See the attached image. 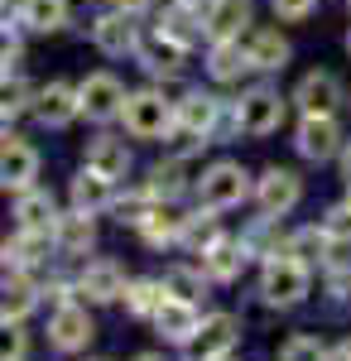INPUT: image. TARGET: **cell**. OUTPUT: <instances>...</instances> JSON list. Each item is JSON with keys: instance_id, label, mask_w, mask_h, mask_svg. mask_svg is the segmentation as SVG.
<instances>
[{"instance_id": "obj_45", "label": "cell", "mask_w": 351, "mask_h": 361, "mask_svg": "<svg viewBox=\"0 0 351 361\" xmlns=\"http://www.w3.org/2000/svg\"><path fill=\"white\" fill-rule=\"evenodd\" d=\"M347 54H351V29H347Z\"/></svg>"}, {"instance_id": "obj_24", "label": "cell", "mask_w": 351, "mask_h": 361, "mask_svg": "<svg viewBox=\"0 0 351 361\" xmlns=\"http://www.w3.org/2000/svg\"><path fill=\"white\" fill-rule=\"evenodd\" d=\"M87 169L106 173L111 183L125 178V173H130V149H125V140L121 135H97L92 145H87Z\"/></svg>"}, {"instance_id": "obj_8", "label": "cell", "mask_w": 351, "mask_h": 361, "mask_svg": "<svg viewBox=\"0 0 351 361\" xmlns=\"http://www.w3.org/2000/svg\"><path fill=\"white\" fill-rule=\"evenodd\" d=\"M29 116H34L39 126H49V130H68V126L82 116V92L73 82L54 78V82H44L39 92H34V111Z\"/></svg>"}, {"instance_id": "obj_4", "label": "cell", "mask_w": 351, "mask_h": 361, "mask_svg": "<svg viewBox=\"0 0 351 361\" xmlns=\"http://www.w3.org/2000/svg\"><path fill=\"white\" fill-rule=\"evenodd\" d=\"M78 92H82V116L97 121V126L121 121L125 116V102H130V92H125V82L116 73H87L78 82Z\"/></svg>"}, {"instance_id": "obj_41", "label": "cell", "mask_w": 351, "mask_h": 361, "mask_svg": "<svg viewBox=\"0 0 351 361\" xmlns=\"http://www.w3.org/2000/svg\"><path fill=\"white\" fill-rule=\"evenodd\" d=\"M337 159H342V178H347V183H351V140H347V145H342V154H337Z\"/></svg>"}, {"instance_id": "obj_22", "label": "cell", "mask_w": 351, "mask_h": 361, "mask_svg": "<svg viewBox=\"0 0 351 361\" xmlns=\"http://www.w3.org/2000/svg\"><path fill=\"white\" fill-rule=\"evenodd\" d=\"M183 226H188V217L173 202H149V212L140 222V236L149 246H173V241H183Z\"/></svg>"}, {"instance_id": "obj_21", "label": "cell", "mask_w": 351, "mask_h": 361, "mask_svg": "<svg viewBox=\"0 0 351 361\" xmlns=\"http://www.w3.org/2000/svg\"><path fill=\"white\" fill-rule=\"evenodd\" d=\"M154 328H159L168 342H183V347H188L192 337H197V328H202V318H197V308H192L188 299H173V294H168L159 304V313H154Z\"/></svg>"}, {"instance_id": "obj_38", "label": "cell", "mask_w": 351, "mask_h": 361, "mask_svg": "<svg viewBox=\"0 0 351 361\" xmlns=\"http://www.w3.org/2000/svg\"><path fill=\"white\" fill-rule=\"evenodd\" d=\"M270 10H274L279 25H303V20L318 10V0H270Z\"/></svg>"}, {"instance_id": "obj_18", "label": "cell", "mask_w": 351, "mask_h": 361, "mask_svg": "<svg viewBox=\"0 0 351 361\" xmlns=\"http://www.w3.org/2000/svg\"><path fill=\"white\" fill-rule=\"evenodd\" d=\"M68 197H73V207L78 212H106V207H116V183H111L106 173H97V169L82 164V173L73 178V188H68Z\"/></svg>"}, {"instance_id": "obj_19", "label": "cell", "mask_w": 351, "mask_h": 361, "mask_svg": "<svg viewBox=\"0 0 351 361\" xmlns=\"http://www.w3.org/2000/svg\"><path fill=\"white\" fill-rule=\"evenodd\" d=\"M78 294H87L92 304H111V299H125V275L116 260H92L78 279Z\"/></svg>"}, {"instance_id": "obj_33", "label": "cell", "mask_w": 351, "mask_h": 361, "mask_svg": "<svg viewBox=\"0 0 351 361\" xmlns=\"http://www.w3.org/2000/svg\"><path fill=\"white\" fill-rule=\"evenodd\" d=\"M34 299H39V289L25 275H10L5 279V323H20L29 308H34Z\"/></svg>"}, {"instance_id": "obj_43", "label": "cell", "mask_w": 351, "mask_h": 361, "mask_svg": "<svg viewBox=\"0 0 351 361\" xmlns=\"http://www.w3.org/2000/svg\"><path fill=\"white\" fill-rule=\"evenodd\" d=\"M183 5H197V10H207V5H212V0H183Z\"/></svg>"}, {"instance_id": "obj_46", "label": "cell", "mask_w": 351, "mask_h": 361, "mask_svg": "<svg viewBox=\"0 0 351 361\" xmlns=\"http://www.w3.org/2000/svg\"><path fill=\"white\" fill-rule=\"evenodd\" d=\"M221 361H231V357H221Z\"/></svg>"}, {"instance_id": "obj_27", "label": "cell", "mask_w": 351, "mask_h": 361, "mask_svg": "<svg viewBox=\"0 0 351 361\" xmlns=\"http://www.w3.org/2000/svg\"><path fill=\"white\" fill-rule=\"evenodd\" d=\"M245 241H212V246L202 250V270L216 279V284H231V279L245 270Z\"/></svg>"}, {"instance_id": "obj_5", "label": "cell", "mask_w": 351, "mask_h": 361, "mask_svg": "<svg viewBox=\"0 0 351 361\" xmlns=\"http://www.w3.org/2000/svg\"><path fill=\"white\" fill-rule=\"evenodd\" d=\"M303 294H308V265L294 255H274L260 275V299L274 308H294Z\"/></svg>"}, {"instance_id": "obj_23", "label": "cell", "mask_w": 351, "mask_h": 361, "mask_svg": "<svg viewBox=\"0 0 351 361\" xmlns=\"http://www.w3.org/2000/svg\"><path fill=\"white\" fill-rule=\"evenodd\" d=\"M15 10H20L29 34H58L73 20V0H20Z\"/></svg>"}, {"instance_id": "obj_9", "label": "cell", "mask_w": 351, "mask_h": 361, "mask_svg": "<svg viewBox=\"0 0 351 361\" xmlns=\"http://www.w3.org/2000/svg\"><path fill=\"white\" fill-rule=\"evenodd\" d=\"M140 25L135 15H125V10H101L97 20H92V44H97V54L106 58H125V54H140Z\"/></svg>"}, {"instance_id": "obj_30", "label": "cell", "mask_w": 351, "mask_h": 361, "mask_svg": "<svg viewBox=\"0 0 351 361\" xmlns=\"http://www.w3.org/2000/svg\"><path fill=\"white\" fill-rule=\"evenodd\" d=\"M164 299H168L164 279H135V284H125V308H130L135 318H154Z\"/></svg>"}, {"instance_id": "obj_42", "label": "cell", "mask_w": 351, "mask_h": 361, "mask_svg": "<svg viewBox=\"0 0 351 361\" xmlns=\"http://www.w3.org/2000/svg\"><path fill=\"white\" fill-rule=\"evenodd\" d=\"M135 361H164V357H159V352H144V357H135Z\"/></svg>"}, {"instance_id": "obj_34", "label": "cell", "mask_w": 351, "mask_h": 361, "mask_svg": "<svg viewBox=\"0 0 351 361\" xmlns=\"http://www.w3.org/2000/svg\"><path fill=\"white\" fill-rule=\"evenodd\" d=\"M183 241H188V246H197V250H207L212 241H221V236H216V207H202V212H192L188 226H183Z\"/></svg>"}, {"instance_id": "obj_15", "label": "cell", "mask_w": 351, "mask_h": 361, "mask_svg": "<svg viewBox=\"0 0 351 361\" xmlns=\"http://www.w3.org/2000/svg\"><path fill=\"white\" fill-rule=\"evenodd\" d=\"M159 34H168L173 44H183V49H197L202 39H207V29H202V10L197 5H183V0H168L159 10V20H154Z\"/></svg>"}, {"instance_id": "obj_44", "label": "cell", "mask_w": 351, "mask_h": 361, "mask_svg": "<svg viewBox=\"0 0 351 361\" xmlns=\"http://www.w3.org/2000/svg\"><path fill=\"white\" fill-rule=\"evenodd\" d=\"M337 361H351V347H342V352H337Z\"/></svg>"}, {"instance_id": "obj_14", "label": "cell", "mask_w": 351, "mask_h": 361, "mask_svg": "<svg viewBox=\"0 0 351 361\" xmlns=\"http://www.w3.org/2000/svg\"><path fill=\"white\" fill-rule=\"evenodd\" d=\"M236 337H241V323L231 313H212V318H202V328H197V337L188 347L197 361H221V357H231Z\"/></svg>"}, {"instance_id": "obj_6", "label": "cell", "mask_w": 351, "mask_h": 361, "mask_svg": "<svg viewBox=\"0 0 351 361\" xmlns=\"http://www.w3.org/2000/svg\"><path fill=\"white\" fill-rule=\"evenodd\" d=\"M298 106V116H337V106L347 102V87L337 73H327V68H313V73H303L294 82V97H289Z\"/></svg>"}, {"instance_id": "obj_26", "label": "cell", "mask_w": 351, "mask_h": 361, "mask_svg": "<svg viewBox=\"0 0 351 361\" xmlns=\"http://www.w3.org/2000/svg\"><path fill=\"white\" fill-rule=\"evenodd\" d=\"M183 188H188V154H173V159L154 164L149 178H144V193L154 197V202H173Z\"/></svg>"}, {"instance_id": "obj_37", "label": "cell", "mask_w": 351, "mask_h": 361, "mask_svg": "<svg viewBox=\"0 0 351 361\" xmlns=\"http://www.w3.org/2000/svg\"><path fill=\"white\" fill-rule=\"evenodd\" d=\"M323 231L337 241V246H351V202H337L323 217Z\"/></svg>"}, {"instance_id": "obj_1", "label": "cell", "mask_w": 351, "mask_h": 361, "mask_svg": "<svg viewBox=\"0 0 351 361\" xmlns=\"http://www.w3.org/2000/svg\"><path fill=\"white\" fill-rule=\"evenodd\" d=\"M121 121L135 140H168L178 126V102H168L159 87H140V92H130Z\"/></svg>"}, {"instance_id": "obj_32", "label": "cell", "mask_w": 351, "mask_h": 361, "mask_svg": "<svg viewBox=\"0 0 351 361\" xmlns=\"http://www.w3.org/2000/svg\"><path fill=\"white\" fill-rule=\"evenodd\" d=\"M34 92H39V87H29L25 73H20V78H5V97H0V116H5V126L20 121L25 111H34Z\"/></svg>"}, {"instance_id": "obj_39", "label": "cell", "mask_w": 351, "mask_h": 361, "mask_svg": "<svg viewBox=\"0 0 351 361\" xmlns=\"http://www.w3.org/2000/svg\"><path fill=\"white\" fill-rule=\"evenodd\" d=\"M0 63H5V78H20V73H25V44H20V39H5Z\"/></svg>"}, {"instance_id": "obj_17", "label": "cell", "mask_w": 351, "mask_h": 361, "mask_svg": "<svg viewBox=\"0 0 351 361\" xmlns=\"http://www.w3.org/2000/svg\"><path fill=\"white\" fill-rule=\"evenodd\" d=\"M245 54L255 63V73H284L289 58H294V44L279 29H250L245 34Z\"/></svg>"}, {"instance_id": "obj_40", "label": "cell", "mask_w": 351, "mask_h": 361, "mask_svg": "<svg viewBox=\"0 0 351 361\" xmlns=\"http://www.w3.org/2000/svg\"><path fill=\"white\" fill-rule=\"evenodd\" d=\"M154 0H111V10H125V15H144Z\"/></svg>"}, {"instance_id": "obj_31", "label": "cell", "mask_w": 351, "mask_h": 361, "mask_svg": "<svg viewBox=\"0 0 351 361\" xmlns=\"http://www.w3.org/2000/svg\"><path fill=\"white\" fill-rule=\"evenodd\" d=\"M332 246H337V241L327 236L323 226H303V231H294V236L284 241V255H294V260H303V265H308V260H323Z\"/></svg>"}, {"instance_id": "obj_35", "label": "cell", "mask_w": 351, "mask_h": 361, "mask_svg": "<svg viewBox=\"0 0 351 361\" xmlns=\"http://www.w3.org/2000/svg\"><path fill=\"white\" fill-rule=\"evenodd\" d=\"M279 361H332L327 357V347L323 342H318V337H289V342H284V347H279Z\"/></svg>"}, {"instance_id": "obj_28", "label": "cell", "mask_w": 351, "mask_h": 361, "mask_svg": "<svg viewBox=\"0 0 351 361\" xmlns=\"http://www.w3.org/2000/svg\"><path fill=\"white\" fill-rule=\"evenodd\" d=\"M49 246H58L54 231H20L15 241H5V265H15V270H25V265H39Z\"/></svg>"}, {"instance_id": "obj_7", "label": "cell", "mask_w": 351, "mask_h": 361, "mask_svg": "<svg viewBox=\"0 0 351 361\" xmlns=\"http://www.w3.org/2000/svg\"><path fill=\"white\" fill-rule=\"evenodd\" d=\"M342 126H337V116H298L294 126V149L308 159V164H327V159H337L342 154Z\"/></svg>"}, {"instance_id": "obj_2", "label": "cell", "mask_w": 351, "mask_h": 361, "mask_svg": "<svg viewBox=\"0 0 351 361\" xmlns=\"http://www.w3.org/2000/svg\"><path fill=\"white\" fill-rule=\"evenodd\" d=\"M289 97L279 92V87L270 82H255V87H245L241 97H236V121H241V135H274L279 126H284V116H289Z\"/></svg>"}, {"instance_id": "obj_29", "label": "cell", "mask_w": 351, "mask_h": 361, "mask_svg": "<svg viewBox=\"0 0 351 361\" xmlns=\"http://www.w3.org/2000/svg\"><path fill=\"white\" fill-rule=\"evenodd\" d=\"M54 241H58V250H68V255H82V250L97 241V231H92V212H68V217H58V226H54Z\"/></svg>"}, {"instance_id": "obj_47", "label": "cell", "mask_w": 351, "mask_h": 361, "mask_svg": "<svg viewBox=\"0 0 351 361\" xmlns=\"http://www.w3.org/2000/svg\"><path fill=\"white\" fill-rule=\"evenodd\" d=\"M347 5H351V0H347Z\"/></svg>"}, {"instance_id": "obj_3", "label": "cell", "mask_w": 351, "mask_h": 361, "mask_svg": "<svg viewBox=\"0 0 351 361\" xmlns=\"http://www.w3.org/2000/svg\"><path fill=\"white\" fill-rule=\"evenodd\" d=\"M250 193H255V183H250V173H245L236 159H216V164H207V169H202V178H197V197H202V207H216V212L241 207Z\"/></svg>"}, {"instance_id": "obj_11", "label": "cell", "mask_w": 351, "mask_h": 361, "mask_svg": "<svg viewBox=\"0 0 351 361\" xmlns=\"http://www.w3.org/2000/svg\"><path fill=\"white\" fill-rule=\"evenodd\" d=\"M34 178H39V149L5 130V149H0V183H5V193H29Z\"/></svg>"}, {"instance_id": "obj_25", "label": "cell", "mask_w": 351, "mask_h": 361, "mask_svg": "<svg viewBox=\"0 0 351 361\" xmlns=\"http://www.w3.org/2000/svg\"><path fill=\"white\" fill-rule=\"evenodd\" d=\"M15 217H20V231H54L58 226L54 193H44V188L15 193Z\"/></svg>"}, {"instance_id": "obj_16", "label": "cell", "mask_w": 351, "mask_h": 361, "mask_svg": "<svg viewBox=\"0 0 351 361\" xmlns=\"http://www.w3.org/2000/svg\"><path fill=\"white\" fill-rule=\"evenodd\" d=\"M92 318H87V308L78 304H63L54 308V318H49V342H54L58 352H82L87 342H92Z\"/></svg>"}, {"instance_id": "obj_12", "label": "cell", "mask_w": 351, "mask_h": 361, "mask_svg": "<svg viewBox=\"0 0 351 361\" xmlns=\"http://www.w3.org/2000/svg\"><path fill=\"white\" fill-rule=\"evenodd\" d=\"M250 15H255V5H250V0H212V5L202 10L207 44H231V39H245V34H250Z\"/></svg>"}, {"instance_id": "obj_36", "label": "cell", "mask_w": 351, "mask_h": 361, "mask_svg": "<svg viewBox=\"0 0 351 361\" xmlns=\"http://www.w3.org/2000/svg\"><path fill=\"white\" fill-rule=\"evenodd\" d=\"M164 289L173 294V299H197L202 294V275H192V270H164Z\"/></svg>"}, {"instance_id": "obj_20", "label": "cell", "mask_w": 351, "mask_h": 361, "mask_svg": "<svg viewBox=\"0 0 351 361\" xmlns=\"http://www.w3.org/2000/svg\"><path fill=\"white\" fill-rule=\"evenodd\" d=\"M245 73H255V63L245 54V39L207 44V78H212V82H241Z\"/></svg>"}, {"instance_id": "obj_10", "label": "cell", "mask_w": 351, "mask_h": 361, "mask_svg": "<svg viewBox=\"0 0 351 361\" xmlns=\"http://www.w3.org/2000/svg\"><path fill=\"white\" fill-rule=\"evenodd\" d=\"M298 197H303V178H298L294 169H265L260 178H255V202H260V212L265 217H284V212H294Z\"/></svg>"}, {"instance_id": "obj_13", "label": "cell", "mask_w": 351, "mask_h": 361, "mask_svg": "<svg viewBox=\"0 0 351 361\" xmlns=\"http://www.w3.org/2000/svg\"><path fill=\"white\" fill-rule=\"evenodd\" d=\"M192 49H183V44H173L168 34H159V29H149L144 39H140V68L149 73V78H178L183 73V63H188Z\"/></svg>"}]
</instances>
